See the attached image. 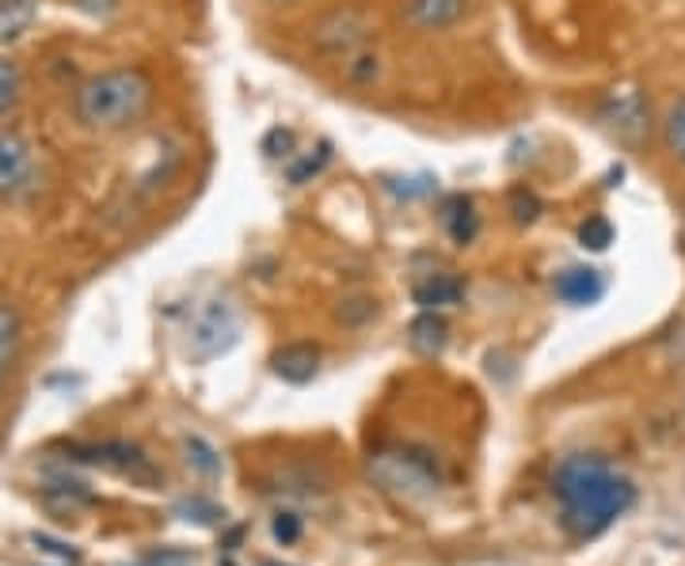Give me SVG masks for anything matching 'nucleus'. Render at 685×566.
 Instances as JSON below:
<instances>
[{
  "instance_id": "25",
  "label": "nucleus",
  "mask_w": 685,
  "mask_h": 566,
  "mask_svg": "<svg viewBox=\"0 0 685 566\" xmlns=\"http://www.w3.org/2000/svg\"><path fill=\"white\" fill-rule=\"evenodd\" d=\"M510 213H515L518 224H533L541 213L538 195H533V190H515V195H510Z\"/></svg>"
},
{
  "instance_id": "27",
  "label": "nucleus",
  "mask_w": 685,
  "mask_h": 566,
  "mask_svg": "<svg viewBox=\"0 0 685 566\" xmlns=\"http://www.w3.org/2000/svg\"><path fill=\"white\" fill-rule=\"evenodd\" d=\"M297 536H301V518H297V513H278L275 518V540L294 544Z\"/></svg>"
},
{
  "instance_id": "11",
  "label": "nucleus",
  "mask_w": 685,
  "mask_h": 566,
  "mask_svg": "<svg viewBox=\"0 0 685 566\" xmlns=\"http://www.w3.org/2000/svg\"><path fill=\"white\" fill-rule=\"evenodd\" d=\"M465 12L468 0H408V8H404L408 23L419 31H445L465 20Z\"/></svg>"
},
{
  "instance_id": "19",
  "label": "nucleus",
  "mask_w": 685,
  "mask_h": 566,
  "mask_svg": "<svg viewBox=\"0 0 685 566\" xmlns=\"http://www.w3.org/2000/svg\"><path fill=\"white\" fill-rule=\"evenodd\" d=\"M579 244L587 247V252H606V247L614 244V224L606 218H587L579 224Z\"/></svg>"
},
{
  "instance_id": "30",
  "label": "nucleus",
  "mask_w": 685,
  "mask_h": 566,
  "mask_svg": "<svg viewBox=\"0 0 685 566\" xmlns=\"http://www.w3.org/2000/svg\"><path fill=\"white\" fill-rule=\"evenodd\" d=\"M263 566H278V563H263Z\"/></svg>"
},
{
  "instance_id": "26",
  "label": "nucleus",
  "mask_w": 685,
  "mask_h": 566,
  "mask_svg": "<svg viewBox=\"0 0 685 566\" xmlns=\"http://www.w3.org/2000/svg\"><path fill=\"white\" fill-rule=\"evenodd\" d=\"M385 187L393 190V195L400 198H427L439 190V182L431 179V175H419V179H396V182H385Z\"/></svg>"
},
{
  "instance_id": "4",
  "label": "nucleus",
  "mask_w": 685,
  "mask_h": 566,
  "mask_svg": "<svg viewBox=\"0 0 685 566\" xmlns=\"http://www.w3.org/2000/svg\"><path fill=\"white\" fill-rule=\"evenodd\" d=\"M236 339H241V315H236V308L229 301L213 297V301H206L195 312L191 354L198 357V362H210V357L229 354V349L236 346Z\"/></svg>"
},
{
  "instance_id": "22",
  "label": "nucleus",
  "mask_w": 685,
  "mask_h": 566,
  "mask_svg": "<svg viewBox=\"0 0 685 566\" xmlns=\"http://www.w3.org/2000/svg\"><path fill=\"white\" fill-rule=\"evenodd\" d=\"M176 513L184 521H195V524H218L221 518H225V513H221L213 502H206V498H187V502L176 506Z\"/></svg>"
},
{
  "instance_id": "24",
  "label": "nucleus",
  "mask_w": 685,
  "mask_h": 566,
  "mask_svg": "<svg viewBox=\"0 0 685 566\" xmlns=\"http://www.w3.org/2000/svg\"><path fill=\"white\" fill-rule=\"evenodd\" d=\"M294 130H270L267 137H263V156H270V160H290L294 156Z\"/></svg>"
},
{
  "instance_id": "16",
  "label": "nucleus",
  "mask_w": 685,
  "mask_h": 566,
  "mask_svg": "<svg viewBox=\"0 0 685 566\" xmlns=\"http://www.w3.org/2000/svg\"><path fill=\"white\" fill-rule=\"evenodd\" d=\"M20 339H23L20 312H15L12 304L0 301V385L12 377L15 357H20Z\"/></svg>"
},
{
  "instance_id": "7",
  "label": "nucleus",
  "mask_w": 685,
  "mask_h": 566,
  "mask_svg": "<svg viewBox=\"0 0 685 566\" xmlns=\"http://www.w3.org/2000/svg\"><path fill=\"white\" fill-rule=\"evenodd\" d=\"M73 453H77V460L103 464V468L119 471V476H130L137 482H148V487L161 479L153 464H148V456L137 445H130V441H99V445H77Z\"/></svg>"
},
{
  "instance_id": "8",
  "label": "nucleus",
  "mask_w": 685,
  "mask_h": 566,
  "mask_svg": "<svg viewBox=\"0 0 685 566\" xmlns=\"http://www.w3.org/2000/svg\"><path fill=\"white\" fill-rule=\"evenodd\" d=\"M601 119H606V126L614 130L617 137L637 141L640 133L648 130V99H643L637 88L609 91L606 103H601Z\"/></svg>"
},
{
  "instance_id": "12",
  "label": "nucleus",
  "mask_w": 685,
  "mask_h": 566,
  "mask_svg": "<svg viewBox=\"0 0 685 566\" xmlns=\"http://www.w3.org/2000/svg\"><path fill=\"white\" fill-rule=\"evenodd\" d=\"M439 221L445 229V236L453 240L457 247H468L476 236H480V213H476L473 198L465 195H450L439 210Z\"/></svg>"
},
{
  "instance_id": "14",
  "label": "nucleus",
  "mask_w": 685,
  "mask_h": 566,
  "mask_svg": "<svg viewBox=\"0 0 685 566\" xmlns=\"http://www.w3.org/2000/svg\"><path fill=\"white\" fill-rule=\"evenodd\" d=\"M43 0H0V46H12L35 27Z\"/></svg>"
},
{
  "instance_id": "10",
  "label": "nucleus",
  "mask_w": 685,
  "mask_h": 566,
  "mask_svg": "<svg viewBox=\"0 0 685 566\" xmlns=\"http://www.w3.org/2000/svg\"><path fill=\"white\" fill-rule=\"evenodd\" d=\"M270 369H275V377H283L286 385H309L320 369V349L309 343H290L270 354Z\"/></svg>"
},
{
  "instance_id": "29",
  "label": "nucleus",
  "mask_w": 685,
  "mask_h": 566,
  "mask_svg": "<svg viewBox=\"0 0 685 566\" xmlns=\"http://www.w3.org/2000/svg\"><path fill=\"white\" fill-rule=\"evenodd\" d=\"M73 4L85 8L88 15H111V12H119L122 0H73Z\"/></svg>"
},
{
  "instance_id": "5",
  "label": "nucleus",
  "mask_w": 685,
  "mask_h": 566,
  "mask_svg": "<svg viewBox=\"0 0 685 566\" xmlns=\"http://www.w3.org/2000/svg\"><path fill=\"white\" fill-rule=\"evenodd\" d=\"M38 182V156L23 133L0 130V198H20L35 190Z\"/></svg>"
},
{
  "instance_id": "17",
  "label": "nucleus",
  "mask_w": 685,
  "mask_h": 566,
  "mask_svg": "<svg viewBox=\"0 0 685 566\" xmlns=\"http://www.w3.org/2000/svg\"><path fill=\"white\" fill-rule=\"evenodd\" d=\"M328 164H332V141H320L317 148H309V153H301V156L294 153L290 160H286V182H290V187H305V182L317 179Z\"/></svg>"
},
{
  "instance_id": "20",
  "label": "nucleus",
  "mask_w": 685,
  "mask_h": 566,
  "mask_svg": "<svg viewBox=\"0 0 685 566\" xmlns=\"http://www.w3.org/2000/svg\"><path fill=\"white\" fill-rule=\"evenodd\" d=\"M20 69H15V62H8V57H0V114H8L15 103H20Z\"/></svg>"
},
{
  "instance_id": "18",
  "label": "nucleus",
  "mask_w": 685,
  "mask_h": 566,
  "mask_svg": "<svg viewBox=\"0 0 685 566\" xmlns=\"http://www.w3.org/2000/svg\"><path fill=\"white\" fill-rule=\"evenodd\" d=\"M663 141H666V148H671L674 160L685 164V96L674 99L671 111H666V119H663Z\"/></svg>"
},
{
  "instance_id": "13",
  "label": "nucleus",
  "mask_w": 685,
  "mask_h": 566,
  "mask_svg": "<svg viewBox=\"0 0 685 566\" xmlns=\"http://www.w3.org/2000/svg\"><path fill=\"white\" fill-rule=\"evenodd\" d=\"M461 297H465V278H457V274H431V278L416 281V289H411V301L423 308V312L453 308Z\"/></svg>"
},
{
  "instance_id": "9",
  "label": "nucleus",
  "mask_w": 685,
  "mask_h": 566,
  "mask_svg": "<svg viewBox=\"0 0 685 566\" xmlns=\"http://www.w3.org/2000/svg\"><path fill=\"white\" fill-rule=\"evenodd\" d=\"M552 289H556V297L564 304L590 308L606 297V278H601V270H594V266H567L564 274H556Z\"/></svg>"
},
{
  "instance_id": "23",
  "label": "nucleus",
  "mask_w": 685,
  "mask_h": 566,
  "mask_svg": "<svg viewBox=\"0 0 685 566\" xmlns=\"http://www.w3.org/2000/svg\"><path fill=\"white\" fill-rule=\"evenodd\" d=\"M377 73H382L377 54H351V62H346V77H351L354 85H374Z\"/></svg>"
},
{
  "instance_id": "6",
  "label": "nucleus",
  "mask_w": 685,
  "mask_h": 566,
  "mask_svg": "<svg viewBox=\"0 0 685 566\" xmlns=\"http://www.w3.org/2000/svg\"><path fill=\"white\" fill-rule=\"evenodd\" d=\"M369 23L362 20L358 8H335V12L320 15L317 27H312V43H317L324 54H358V46L366 43Z\"/></svg>"
},
{
  "instance_id": "1",
  "label": "nucleus",
  "mask_w": 685,
  "mask_h": 566,
  "mask_svg": "<svg viewBox=\"0 0 685 566\" xmlns=\"http://www.w3.org/2000/svg\"><path fill=\"white\" fill-rule=\"evenodd\" d=\"M552 490L564 510V529L575 540H594L609 529L617 518L632 510L637 487L621 471L609 468L601 456L575 453L552 476Z\"/></svg>"
},
{
  "instance_id": "2",
  "label": "nucleus",
  "mask_w": 685,
  "mask_h": 566,
  "mask_svg": "<svg viewBox=\"0 0 685 566\" xmlns=\"http://www.w3.org/2000/svg\"><path fill=\"white\" fill-rule=\"evenodd\" d=\"M156 85L137 65H119L88 77L73 91V114L88 133H126L153 111Z\"/></svg>"
},
{
  "instance_id": "28",
  "label": "nucleus",
  "mask_w": 685,
  "mask_h": 566,
  "mask_svg": "<svg viewBox=\"0 0 685 566\" xmlns=\"http://www.w3.org/2000/svg\"><path fill=\"white\" fill-rule=\"evenodd\" d=\"M35 544H38V547H43V552H49V555H62V559H65V563H77V559H80V555H77V552H73V547L57 544V540H49V536H38V532H35Z\"/></svg>"
},
{
  "instance_id": "3",
  "label": "nucleus",
  "mask_w": 685,
  "mask_h": 566,
  "mask_svg": "<svg viewBox=\"0 0 685 566\" xmlns=\"http://www.w3.org/2000/svg\"><path fill=\"white\" fill-rule=\"evenodd\" d=\"M369 476L382 482L385 490H393V495H400V498H411V502L434 498L442 487L434 464L427 460V456L411 453V448H382V453H374L369 456Z\"/></svg>"
},
{
  "instance_id": "21",
  "label": "nucleus",
  "mask_w": 685,
  "mask_h": 566,
  "mask_svg": "<svg viewBox=\"0 0 685 566\" xmlns=\"http://www.w3.org/2000/svg\"><path fill=\"white\" fill-rule=\"evenodd\" d=\"M187 460L195 464L198 471H202V476H221V460H218V453H213L210 445H206L202 437H191L187 441Z\"/></svg>"
},
{
  "instance_id": "15",
  "label": "nucleus",
  "mask_w": 685,
  "mask_h": 566,
  "mask_svg": "<svg viewBox=\"0 0 685 566\" xmlns=\"http://www.w3.org/2000/svg\"><path fill=\"white\" fill-rule=\"evenodd\" d=\"M408 343H411L416 354H423V357L442 354L445 343H450V323H445L439 312H419L416 320H411V328H408Z\"/></svg>"
}]
</instances>
